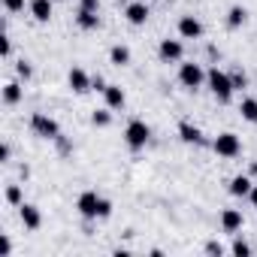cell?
Masks as SVG:
<instances>
[{"label": "cell", "instance_id": "3", "mask_svg": "<svg viewBox=\"0 0 257 257\" xmlns=\"http://www.w3.org/2000/svg\"><path fill=\"white\" fill-rule=\"evenodd\" d=\"M212 149H215V155L218 158H239L242 155V143H239V137L236 134H218L215 137V143H212Z\"/></svg>", "mask_w": 257, "mask_h": 257}, {"label": "cell", "instance_id": "8", "mask_svg": "<svg viewBox=\"0 0 257 257\" xmlns=\"http://www.w3.org/2000/svg\"><path fill=\"white\" fill-rule=\"evenodd\" d=\"M158 55H161V61H167V64H176V61H182V55H185V46H182L179 40H161V46H158Z\"/></svg>", "mask_w": 257, "mask_h": 257}, {"label": "cell", "instance_id": "15", "mask_svg": "<svg viewBox=\"0 0 257 257\" xmlns=\"http://www.w3.org/2000/svg\"><path fill=\"white\" fill-rule=\"evenodd\" d=\"M103 97H106V106L109 109H124V103H127V94L121 91V85H106Z\"/></svg>", "mask_w": 257, "mask_h": 257}, {"label": "cell", "instance_id": "5", "mask_svg": "<svg viewBox=\"0 0 257 257\" xmlns=\"http://www.w3.org/2000/svg\"><path fill=\"white\" fill-rule=\"evenodd\" d=\"M179 82H182V88H188V91H197L203 82H206V73H203V67L200 64H182L179 67Z\"/></svg>", "mask_w": 257, "mask_h": 257}, {"label": "cell", "instance_id": "10", "mask_svg": "<svg viewBox=\"0 0 257 257\" xmlns=\"http://www.w3.org/2000/svg\"><path fill=\"white\" fill-rule=\"evenodd\" d=\"M67 82H70V88H73L76 94H85V91H91V82H94V79H91L82 67H73L70 76H67Z\"/></svg>", "mask_w": 257, "mask_h": 257}, {"label": "cell", "instance_id": "30", "mask_svg": "<svg viewBox=\"0 0 257 257\" xmlns=\"http://www.w3.org/2000/svg\"><path fill=\"white\" fill-rule=\"evenodd\" d=\"M10 251H13V242H10V236L4 233V236H0V257H7Z\"/></svg>", "mask_w": 257, "mask_h": 257}, {"label": "cell", "instance_id": "16", "mask_svg": "<svg viewBox=\"0 0 257 257\" xmlns=\"http://www.w3.org/2000/svg\"><path fill=\"white\" fill-rule=\"evenodd\" d=\"M251 188H254V182H251V176H245V173H239V176L230 179V194H233V197H248Z\"/></svg>", "mask_w": 257, "mask_h": 257}, {"label": "cell", "instance_id": "37", "mask_svg": "<svg viewBox=\"0 0 257 257\" xmlns=\"http://www.w3.org/2000/svg\"><path fill=\"white\" fill-rule=\"evenodd\" d=\"M55 4H61V0H55Z\"/></svg>", "mask_w": 257, "mask_h": 257}, {"label": "cell", "instance_id": "34", "mask_svg": "<svg viewBox=\"0 0 257 257\" xmlns=\"http://www.w3.org/2000/svg\"><path fill=\"white\" fill-rule=\"evenodd\" d=\"M91 88H94V91H106V82H103V76H94Z\"/></svg>", "mask_w": 257, "mask_h": 257}, {"label": "cell", "instance_id": "9", "mask_svg": "<svg viewBox=\"0 0 257 257\" xmlns=\"http://www.w3.org/2000/svg\"><path fill=\"white\" fill-rule=\"evenodd\" d=\"M52 10H55V0H31V16L40 25H49L52 22Z\"/></svg>", "mask_w": 257, "mask_h": 257}, {"label": "cell", "instance_id": "18", "mask_svg": "<svg viewBox=\"0 0 257 257\" xmlns=\"http://www.w3.org/2000/svg\"><path fill=\"white\" fill-rule=\"evenodd\" d=\"M245 22H248V10H245V7H230V13H227V28H230V31H239Z\"/></svg>", "mask_w": 257, "mask_h": 257}, {"label": "cell", "instance_id": "20", "mask_svg": "<svg viewBox=\"0 0 257 257\" xmlns=\"http://www.w3.org/2000/svg\"><path fill=\"white\" fill-rule=\"evenodd\" d=\"M4 103H7V106L22 103V85H19V82H7V85H4Z\"/></svg>", "mask_w": 257, "mask_h": 257}, {"label": "cell", "instance_id": "31", "mask_svg": "<svg viewBox=\"0 0 257 257\" xmlns=\"http://www.w3.org/2000/svg\"><path fill=\"white\" fill-rule=\"evenodd\" d=\"M79 10H91V13H97V10H100V0H79Z\"/></svg>", "mask_w": 257, "mask_h": 257}, {"label": "cell", "instance_id": "12", "mask_svg": "<svg viewBox=\"0 0 257 257\" xmlns=\"http://www.w3.org/2000/svg\"><path fill=\"white\" fill-rule=\"evenodd\" d=\"M149 16H152V13H149V7H146V4H127V10H124V19L131 22L134 28L146 25V22H149Z\"/></svg>", "mask_w": 257, "mask_h": 257}, {"label": "cell", "instance_id": "36", "mask_svg": "<svg viewBox=\"0 0 257 257\" xmlns=\"http://www.w3.org/2000/svg\"><path fill=\"white\" fill-rule=\"evenodd\" d=\"M121 4H131V0H121Z\"/></svg>", "mask_w": 257, "mask_h": 257}, {"label": "cell", "instance_id": "21", "mask_svg": "<svg viewBox=\"0 0 257 257\" xmlns=\"http://www.w3.org/2000/svg\"><path fill=\"white\" fill-rule=\"evenodd\" d=\"M239 112H242V118H245V121H251V124H254V121H257V100H254V97H245V100H242V106H239Z\"/></svg>", "mask_w": 257, "mask_h": 257}, {"label": "cell", "instance_id": "24", "mask_svg": "<svg viewBox=\"0 0 257 257\" xmlns=\"http://www.w3.org/2000/svg\"><path fill=\"white\" fill-rule=\"evenodd\" d=\"M16 73H19V79H25V82H28V79L34 76V67H31V61H25V58H22V61L16 64Z\"/></svg>", "mask_w": 257, "mask_h": 257}, {"label": "cell", "instance_id": "33", "mask_svg": "<svg viewBox=\"0 0 257 257\" xmlns=\"http://www.w3.org/2000/svg\"><path fill=\"white\" fill-rule=\"evenodd\" d=\"M10 155H13V149L4 143V146H0V164H7V161H10Z\"/></svg>", "mask_w": 257, "mask_h": 257}, {"label": "cell", "instance_id": "17", "mask_svg": "<svg viewBox=\"0 0 257 257\" xmlns=\"http://www.w3.org/2000/svg\"><path fill=\"white\" fill-rule=\"evenodd\" d=\"M76 25H79L82 31H97V28H100V16L91 13V10H79V13H76Z\"/></svg>", "mask_w": 257, "mask_h": 257}, {"label": "cell", "instance_id": "35", "mask_svg": "<svg viewBox=\"0 0 257 257\" xmlns=\"http://www.w3.org/2000/svg\"><path fill=\"white\" fill-rule=\"evenodd\" d=\"M248 200H251V206H254V209H257V185H254V188H251V194H248Z\"/></svg>", "mask_w": 257, "mask_h": 257}, {"label": "cell", "instance_id": "7", "mask_svg": "<svg viewBox=\"0 0 257 257\" xmlns=\"http://www.w3.org/2000/svg\"><path fill=\"white\" fill-rule=\"evenodd\" d=\"M179 37L182 40H200L203 37V22L194 16H182L179 19Z\"/></svg>", "mask_w": 257, "mask_h": 257}, {"label": "cell", "instance_id": "32", "mask_svg": "<svg viewBox=\"0 0 257 257\" xmlns=\"http://www.w3.org/2000/svg\"><path fill=\"white\" fill-rule=\"evenodd\" d=\"M206 254H218V257H221V254H224V245H221V242H209V245H206Z\"/></svg>", "mask_w": 257, "mask_h": 257}, {"label": "cell", "instance_id": "29", "mask_svg": "<svg viewBox=\"0 0 257 257\" xmlns=\"http://www.w3.org/2000/svg\"><path fill=\"white\" fill-rule=\"evenodd\" d=\"M4 7H7V13H22L25 0H4Z\"/></svg>", "mask_w": 257, "mask_h": 257}, {"label": "cell", "instance_id": "27", "mask_svg": "<svg viewBox=\"0 0 257 257\" xmlns=\"http://www.w3.org/2000/svg\"><path fill=\"white\" fill-rule=\"evenodd\" d=\"M0 55H4V58H10L13 55V40L4 34V37H0Z\"/></svg>", "mask_w": 257, "mask_h": 257}, {"label": "cell", "instance_id": "19", "mask_svg": "<svg viewBox=\"0 0 257 257\" xmlns=\"http://www.w3.org/2000/svg\"><path fill=\"white\" fill-rule=\"evenodd\" d=\"M109 64L112 67H127L131 64V49L127 46H112L109 49Z\"/></svg>", "mask_w": 257, "mask_h": 257}, {"label": "cell", "instance_id": "2", "mask_svg": "<svg viewBox=\"0 0 257 257\" xmlns=\"http://www.w3.org/2000/svg\"><path fill=\"white\" fill-rule=\"evenodd\" d=\"M149 137H152V127H149L146 121H140V118H134L131 124L124 127V143H127V149H134V152L146 149Z\"/></svg>", "mask_w": 257, "mask_h": 257}, {"label": "cell", "instance_id": "13", "mask_svg": "<svg viewBox=\"0 0 257 257\" xmlns=\"http://www.w3.org/2000/svg\"><path fill=\"white\" fill-rule=\"evenodd\" d=\"M242 212L239 209H224L221 212V227H224V233H239L242 230Z\"/></svg>", "mask_w": 257, "mask_h": 257}, {"label": "cell", "instance_id": "6", "mask_svg": "<svg viewBox=\"0 0 257 257\" xmlns=\"http://www.w3.org/2000/svg\"><path fill=\"white\" fill-rule=\"evenodd\" d=\"M97 206H100V197H97V191H85V194H79V200H76V209H79V215L82 218H97Z\"/></svg>", "mask_w": 257, "mask_h": 257}, {"label": "cell", "instance_id": "4", "mask_svg": "<svg viewBox=\"0 0 257 257\" xmlns=\"http://www.w3.org/2000/svg\"><path fill=\"white\" fill-rule=\"evenodd\" d=\"M31 127H34V134H37V137H43V140H58V137H61L58 121H55V118H49L46 112H34Z\"/></svg>", "mask_w": 257, "mask_h": 257}, {"label": "cell", "instance_id": "14", "mask_svg": "<svg viewBox=\"0 0 257 257\" xmlns=\"http://www.w3.org/2000/svg\"><path fill=\"white\" fill-rule=\"evenodd\" d=\"M179 140L188 143V146H200V143H203V134H200V127H197V124L182 121V124H179Z\"/></svg>", "mask_w": 257, "mask_h": 257}, {"label": "cell", "instance_id": "23", "mask_svg": "<svg viewBox=\"0 0 257 257\" xmlns=\"http://www.w3.org/2000/svg\"><path fill=\"white\" fill-rule=\"evenodd\" d=\"M7 203H10V206H22V203H25V197H22V188H19V185H10V188H7Z\"/></svg>", "mask_w": 257, "mask_h": 257}, {"label": "cell", "instance_id": "22", "mask_svg": "<svg viewBox=\"0 0 257 257\" xmlns=\"http://www.w3.org/2000/svg\"><path fill=\"white\" fill-rule=\"evenodd\" d=\"M91 124H94V127H109V124H112V112H109V106H106V109H97V112L91 115Z\"/></svg>", "mask_w": 257, "mask_h": 257}, {"label": "cell", "instance_id": "11", "mask_svg": "<svg viewBox=\"0 0 257 257\" xmlns=\"http://www.w3.org/2000/svg\"><path fill=\"white\" fill-rule=\"evenodd\" d=\"M19 209H22V224H25V230H40V227H43V215H40V209H37L34 203H22Z\"/></svg>", "mask_w": 257, "mask_h": 257}, {"label": "cell", "instance_id": "1", "mask_svg": "<svg viewBox=\"0 0 257 257\" xmlns=\"http://www.w3.org/2000/svg\"><path fill=\"white\" fill-rule=\"evenodd\" d=\"M206 82H209V88H212V94H215V100L218 103H230V97H233V79H230V73H224V70H218V67H212L209 73H206Z\"/></svg>", "mask_w": 257, "mask_h": 257}, {"label": "cell", "instance_id": "28", "mask_svg": "<svg viewBox=\"0 0 257 257\" xmlns=\"http://www.w3.org/2000/svg\"><path fill=\"white\" fill-rule=\"evenodd\" d=\"M230 79H233V88H236V91H242V88L248 85V79H245V73H239V70H236V73H230Z\"/></svg>", "mask_w": 257, "mask_h": 257}, {"label": "cell", "instance_id": "26", "mask_svg": "<svg viewBox=\"0 0 257 257\" xmlns=\"http://www.w3.org/2000/svg\"><path fill=\"white\" fill-rule=\"evenodd\" d=\"M112 215V203L106 197H100V206H97V218H109Z\"/></svg>", "mask_w": 257, "mask_h": 257}, {"label": "cell", "instance_id": "25", "mask_svg": "<svg viewBox=\"0 0 257 257\" xmlns=\"http://www.w3.org/2000/svg\"><path fill=\"white\" fill-rule=\"evenodd\" d=\"M230 251H233L236 257H248V254H251V245H248L245 239H236V242L230 245Z\"/></svg>", "mask_w": 257, "mask_h": 257}]
</instances>
